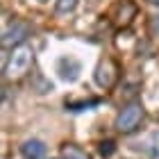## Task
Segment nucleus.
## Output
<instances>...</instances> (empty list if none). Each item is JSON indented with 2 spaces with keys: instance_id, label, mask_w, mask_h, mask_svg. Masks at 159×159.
<instances>
[{
  "instance_id": "f257e3e1",
  "label": "nucleus",
  "mask_w": 159,
  "mask_h": 159,
  "mask_svg": "<svg viewBox=\"0 0 159 159\" xmlns=\"http://www.w3.org/2000/svg\"><path fill=\"white\" fill-rule=\"evenodd\" d=\"M32 59H34L32 48L23 46V43H20V46H16V48H14V52L9 55V61H7V66H5V77H9V80L23 77L27 70H30Z\"/></svg>"
},
{
  "instance_id": "f03ea898",
  "label": "nucleus",
  "mask_w": 159,
  "mask_h": 159,
  "mask_svg": "<svg viewBox=\"0 0 159 159\" xmlns=\"http://www.w3.org/2000/svg\"><path fill=\"white\" fill-rule=\"evenodd\" d=\"M141 120H143V107L139 102H129L127 107H123L120 114L116 116V129L123 134H129L139 127Z\"/></svg>"
},
{
  "instance_id": "7ed1b4c3",
  "label": "nucleus",
  "mask_w": 159,
  "mask_h": 159,
  "mask_svg": "<svg viewBox=\"0 0 159 159\" xmlns=\"http://www.w3.org/2000/svg\"><path fill=\"white\" fill-rule=\"evenodd\" d=\"M27 37H30V27H27L23 20H16L9 30H7V34L2 37V46H7V48H16V46H20Z\"/></svg>"
},
{
  "instance_id": "20e7f679",
  "label": "nucleus",
  "mask_w": 159,
  "mask_h": 159,
  "mask_svg": "<svg viewBox=\"0 0 159 159\" xmlns=\"http://www.w3.org/2000/svg\"><path fill=\"white\" fill-rule=\"evenodd\" d=\"M96 82H98V86H102V89H111L114 86V82H116V66H114L111 59H105V61L98 64Z\"/></svg>"
},
{
  "instance_id": "39448f33",
  "label": "nucleus",
  "mask_w": 159,
  "mask_h": 159,
  "mask_svg": "<svg viewBox=\"0 0 159 159\" xmlns=\"http://www.w3.org/2000/svg\"><path fill=\"white\" fill-rule=\"evenodd\" d=\"M20 155L25 159H41L46 155V146H43V141H39V139H30V141H25L23 146H20Z\"/></svg>"
},
{
  "instance_id": "423d86ee",
  "label": "nucleus",
  "mask_w": 159,
  "mask_h": 159,
  "mask_svg": "<svg viewBox=\"0 0 159 159\" xmlns=\"http://www.w3.org/2000/svg\"><path fill=\"white\" fill-rule=\"evenodd\" d=\"M61 159H91V157L86 155L82 148H77V146H64Z\"/></svg>"
},
{
  "instance_id": "0eeeda50",
  "label": "nucleus",
  "mask_w": 159,
  "mask_h": 159,
  "mask_svg": "<svg viewBox=\"0 0 159 159\" xmlns=\"http://www.w3.org/2000/svg\"><path fill=\"white\" fill-rule=\"evenodd\" d=\"M98 152L102 155V157H111L114 152H116V143H114V141H100Z\"/></svg>"
},
{
  "instance_id": "6e6552de",
  "label": "nucleus",
  "mask_w": 159,
  "mask_h": 159,
  "mask_svg": "<svg viewBox=\"0 0 159 159\" xmlns=\"http://www.w3.org/2000/svg\"><path fill=\"white\" fill-rule=\"evenodd\" d=\"M77 7V0H57V11L59 14H68Z\"/></svg>"
},
{
  "instance_id": "1a4fd4ad",
  "label": "nucleus",
  "mask_w": 159,
  "mask_h": 159,
  "mask_svg": "<svg viewBox=\"0 0 159 159\" xmlns=\"http://www.w3.org/2000/svg\"><path fill=\"white\" fill-rule=\"evenodd\" d=\"M93 105H98V100H86V102H84V100H82V102H68L66 107H68L70 111H82V109H89V107H93Z\"/></svg>"
},
{
  "instance_id": "9d476101",
  "label": "nucleus",
  "mask_w": 159,
  "mask_h": 159,
  "mask_svg": "<svg viewBox=\"0 0 159 159\" xmlns=\"http://www.w3.org/2000/svg\"><path fill=\"white\" fill-rule=\"evenodd\" d=\"M155 30H157V32H159V16H157V18H155Z\"/></svg>"
},
{
  "instance_id": "9b49d317",
  "label": "nucleus",
  "mask_w": 159,
  "mask_h": 159,
  "mask_svg": "<svg viewBox=\"0 0 159 159\" xmlns=\"http://www.w3.org/2000/svg\"><path fill=\"white\" fill-rule=\"evenodd\" d=\"M148 2H152V5H159V0H148Z\"/></svg>"
},
{
  "instance_id": "f8f14e48",
  "label": "nucleus",
  "mask_w": 159,
  "mask_h": 159,
  "mask_svg": "<svg viewBox=\"0 0 159 159\" xmlns=\"http://www.w3.org/2000/svg\"><path fill=\"white\" fill-rule=\"evenodd\" d=\"M2 96H5V93H2V89H0V102H2Z\"/></svg>"
},
{
  "instance_id": "ddd939ff",
  "label": "nucleus",
  "mask_w": 159,
  "mask_h": 159,
  "mask_svg": "<svg viewBox=\"0 0 159 159\" xmlns=\"http://www.w3.org/2000/svg\"><path fill=\"white\" fill-rule=\"evenodd\" d=\"M39 2H46V0H39Z\"/></svg>"
},
{
  "instance_id": "4468645a",
  "label": "nucleus",
  "mask_w": 159,
  "mask_h": 159,
  "mask_svg": "<svg viewBox=\"0 0 159 159\" xmlns=\"http://www.w3.org/2000/svg\"><path fill=\"white\" fill-rule=\"evenodd\" d=\"M0 11H2V7H0Z\"/></svg>"
}]
</instances>
